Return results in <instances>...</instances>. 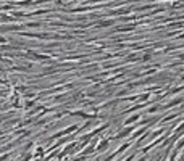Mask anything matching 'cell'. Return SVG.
Returning <instances> with one entry per match:
<instances>
[{
  "label": "cell",
  "mask_w": 184,
  "mask_h": 161,
  "mask_svg": "<svg viewBox=\"0 0 184 161\" xmlns=\"http://www.w3.org/2000/svg\"><path fill=\"white\" fill-rule=\"evenodd\" d=\"M113 23H115L113 20H105V21H100L98 24H100L102 28H107V26H113Z\"/></svg>",
  "instance_id": "1"
},
{
  "label": "cell",
  "mask_w": 184,
  "mask_h": 161,
  "mask_svg": "<svg viewBox=\"0 0 184 161\" xmlns=\"http://www.w3.org/2000/svg\"><path fill=\"white\" fill-rule=\"evenodd\" d=\"M131 131H132V129H131V127H128V129H126V131H121V132H119V134H118V137H119V139H121V137H126V135H128V134H131Z\"/></svg>",
  "instance_id": "3"
},
{
  "label": "cell",
  "mask_w": 184,
  "mask_h": 161,
  "mask_svg": "<svg viewBox=\"0 0 184 161\" xmlns=\"http://www.w3.org/2000/svg\"><path fill=\"white\" fill-rule=\"evenodd\" d=\"M41 2H52V0H41Z\"/></svg>",
  "instance_id": "6"
},
{
  "label": "cell",
  "mask_w": 184,
  "mask_h": 161,
  "mask_svg": "<svg viewBox=\"0 0 184 161\" xmlns=\"http://www.w3.org/2000/svg\"><path fill=\"white\" fill-rule=\"evenodd\" d=\"M107 147H108V142H107V140H103L102 143H100V145L97 147V152H103V150H105Z\"/></svg>",
  "instance_id": "2"
},
{
  "label": "cell",
  "mask_w": 184,
  "mask_h": 161,
  "mask_svg": "<svg viewBox=\"0 0 184 161\" xmlns=\"http://www.w3.org/2000/svg\"><path fill=\"white\" fill-rule=\"evenodd\" d=\"M150 58H152L150 53H145V55H144V60H150Z\"/></svg>",
  "instance_id": "4"
},
{
  "label": "cell",
  "mask_w": 184,
  "mask_h": 161,
  "mask_svg": "<svg viewBox=\"0 0 184 161\" xmlns=\"http://www.w3.org/2000/svg\"><path fill=\"white\" fill-rule=\"evenodd\" d=\"M5 42H7V39L3 36H0V44H5Z\"/></svg>",
  "instance_id": "5"
}]
</instances>
